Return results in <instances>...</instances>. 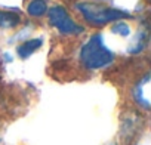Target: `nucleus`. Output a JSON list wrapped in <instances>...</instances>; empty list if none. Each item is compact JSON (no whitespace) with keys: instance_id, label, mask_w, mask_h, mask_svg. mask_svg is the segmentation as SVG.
<instances>
[{"instance_id":"f257e3e1","label":"nucleus","mask_w":151,"mask_h":145,"mask_svg":"<svg viewBox=\"0 0 151 145\" xmlns=\"http://www.w3.org/2000/svg\"><path fill=\"white\" fill-rule=\"evenodd\" d=\"M79 59H80V64L86 70L95 71V70H101V68H105L110 64H113L116 56L105 46L104 36L101 33H95L80 47Z\"/></svg>"},{"instance_id":"f03ea898","label":"nucleus","mask_w":151,"mask_h":145,"mask_svg":"<svg viewBox=\"0 0 151 145\" xmlns=\"http://www.w3.org/2000/svg\"><path fill=\"white\" fill-rule=\"evenodd\" d=\"M76 9L82 14L86 22H89L93 27H104L107 24L130 18V15L124 11L107 8L104 5L92 3V2H79V3H76Z\"/></svg>"},{"instance_id":"7ed1b4c3","label":"nucleus","mask_w":151,"mask_h":145,"mask_svg":"<svg viewBox=\"0 0 151 145\" xmlns=\"http://www.w3.org/2000/svg\"><path fill=\"white\" fill-rule=\"evenodd\" d=\"M47 19L49 24L64 36H79L85 31V27L76 22L68 14V11L59 5L47 9Z\"/></svg>"},{"instance_id":"20e7f679","label":"nucleus","mask_w":151,"mask_h":145,"mask_svg":"<svg viewBox=\"0 0 151 145\" xmlns=\"http://www.w3.org/2000/svg\"><path fill=\"white\" fill-rule=\"evenodd\" d=\"M132 95H133V99L135 102L142 107L144 110H150V72H147V74H144L138 83L135 85L133 90H132Z\"/></svg>"},{"instance_id":"39448f33","label":"nucleus","mask_w":151,"mask_h":145,"mask_svg":"<svg viewBox=\"0 0 151 145\" xmlns=\"http://www.w3.org/2000/svg\"><path fill=\"white\" fill-rule=\"evenodd\" d=\"M42 45H43V39H30V40H25L24 43H21L17 47V53H18V56L21 59H27L37 49H40Z\"/></svg>"},{"instance_id":"423d86ee","label":"nucleus","mask_w":151,"mask_h":145,"mask_svg":"<svg viewBox=\"0 0 151 145\" xmlns=\"http://www.w3.org/2000/svg\"><path fill=\"white\" fill-rule=\"evenodd\" d=\"M141 117L136 114H129L126 120H123L122 123V136L126 141H130L133 138V135L138 130V123H139Z\"/></svg>"},{"instance_id":"0eeeda50","label":"nucleus","mask_w":151,"mask_h":145,"mask_svg":"<svg viewBox=\"0 0 151 145\" xmlns=\"http://www.w3.org/2000/svg\"><path fill=\"white\" fill-rule=\"evenodd\" d=\"M21 24V17L15 12L0 11V31L2 30H12Z\"/></svg>"},{"instance_id":"6e6552de","label":"nucleus","mask_w":151,"mask_h":145,"mask_svg":"<svg viewBox=\"0 0 151 145\" xmlns=\"http://www.w3.org/2000/svg\"><path fill=\"white\" fill-rule=\"evenodd\" d=\"M47 0H30L27 5V14L31 18H42L47 14Z\"/></svg>"},{"instance_id":"1a4fd4ad","label":"nucleus","mask_w":151,"mask_h":145,"mask_svg":"<svg viewBox=\"0 0 151 145\" xmlns=\"http://www.w3.org/2000/svg\"><path fill=\"white\" fill-rule=\"evenodd\" d=\"M113 33H116V34H119V36H122V37H127V36H130V27L124 22V21H117V22H114V25H113Z\"/></svg>"},{"instance_id":"9d476101","label":"nucleus","mask_w":151,"mask_h":145,"mask_svg":"<svg viewBox=\"0 0 151 145\" xmlns=\"http://www.w3.org/2000/svg\"><path fill=\"white\" fill-rule=\"evenodd\" d=\"M136 145H150V138L145 135V136H144V138H142V139L136 144Z\"/></svg>"},{"instance_id":"9b49d317","label":"nucleus","mask_w":151,"mask_h":145,"mask_svg":"<svg viewBox=\"0 0 151 145\" xmlns=\"http://www.w3.org/2000/svg\"><path fill=\"white\" fill-rule=\"evenodd\" d=\"M102 2H107V0H102Z\"/></svg>"}]
</instances>
